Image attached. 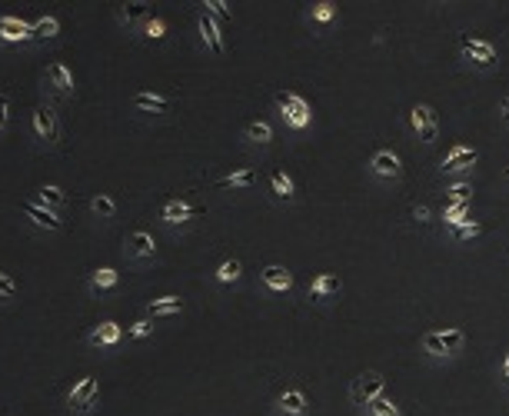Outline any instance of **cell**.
Listing matches in <instances>:
<instances>
[{"mask_svg": "<svg viewBox=\"0 0 509 416\" xmlns=\"http://www.w3.org/2000/svg\"><path fill=\"white\" fill-rule=\"evenodd\" d=\"M476 160H479V150L476 147H452L446 157H443V164H439V170L443 173H463L476 167Z\"/></svg>", "mask_w": 509, "mask_h": 416, "instance_id": "52a82bcc", "label": "cell"}, {"mask_svg": "<svg viewBox=\"0 0 509 416\" xmlns=\"http://www.w3.org/2000/svg\"><path fill=\"white\" fill-rule=\"evenodd\" d=\"M97 397H100V386H97V379L94 377H83L74 386V390L67 393V406H70L74 413H87V410H90V406L97 403Z\"/></svg>", "mask_w": 509, "mask_h": 416, "instance_id": "8992f818", "label": "cell"}, {"mask_svg": "<svg viewBox=\"0 0 509 416\" xmlns=\"http://www.w3.org/2000/svg\"><path fill=\"white\" fill-rule=\"evenodd\" d=\"M150 333H153V323L150 320H137L130 330H127V337H130V340H143V337H150Z\"/></svg>", "mask_w": 509, "mask_h": 416, "instance_id": "74e56055", "label": "cell"}, {"mask_svg": "<svg viewBox=\"0 0 509 416\" xmlns=\"http://www.w3.org/2000/svg\"><path fill=\"white\" fill-rule=\"evenodd\" d=\"M337 17V3H330V0H323V3H317L313 10H310V20H317V23H326V20Z\"/></svg>", "mask_w": 509, "mask_h": 416, "instance_id": "d590c367", "label": "cell"}, {"mask_svg": "<svg viewBox=\"0 0 509 416\" xmlns=\"http://www.w3.org/2000/svg\"><path fill=\"white\" fill-rule=\"evenodd\" d=\"M503 177H506V180H509V167H506V173H503Z\"/></svg>", "mask_w": 509, "mask_h": 416, "instance_id": "ee69618b", "label": "cell"}, {"mask_svg": "<svg viewBox=\"0 0 509 416\" xmlns=\"http://www.w3.org/2000/svg\"><path fill=\"white\" fill-rule=\"evenodd\" d=\"M14 293H17V284H14L7 273H0V300H10Z\"/></svg>", "mask_w": 509, "mask_h": 416, "instance_id": "f35d334b", "label": "cell"}, {"mask_svg": "<svg viewBox=\"0 0 509 416\" xmlns=\"http://www.w3.org/2000/svg\"><path fill=\"white\" fill-rule=\"evenodd\" d=\"M90 210H94L97 217L110 220L113 213H117V204H113V197H107V193H97L94 200H90Z\"/></svg>", "mask_w": 509, "mask_h": 416, "instance_id": "d6a6232c", "label": "cell"}, {"mask_svg": "<svg viewBox=\"0 0 509 416\" xmlns=\"http://www.w3.org/2000/svg\"><path fill=\"white\" fill-rule=\"evenodd\" d=\"M183 310V300L180 297H160V300H153L147 306V317H173V313H180Z\"/></svg>", "mask_w": 509, "mask_h": 416, "instance_id": "cb8c5ba5", "label": "cell"}, {"mask_svg": "<svg viewBox=\"0 0 509 416\" xmlns=\"http://www.w3.org/2000/svg\"><path fill=\"white\" fill-rule=\"evenodd\" d=\"M306 393H303L300 386H290V390H283L280 397H277V410L283 416H306Z\"/></svg>", "mask_w": 509, "mask_h": 416, "instance_id": "4fadbf2b", "label": "cell"}, {"mask_svg": "<svg viewBox=\"0 0 509 416\" xmlns=\"http://www.w3.org/2000/svg\"><path fill=\"white\" fill-rule=\"evenodd\" d=\"M383 390H386V379H383V373H377V370H363L353 383H350V399H353V406H370L373 399L383 397Z\"/></svg>", "mask_w": 509, "mask_h": 416, "instance_id": "3957f363", "label": "cell"}, {"mask_svg": "<svg viewBox=\"0 0 509 416\" xmlns=\"http://www.w3.org/2000/svg\"><path fill=\"white\" fill-rule=\"evenodd\" d=\"M34 130H37L40 140H47V143H57L60 140V123H57V114L54 107H37L34 110Z\"/></svg>", "mask_w": 509, "mask_h": 416, "instance_id": "ba28073f", "label": "cell"}, {"mask_svg": "<svg viewBox=\"0 0 509 416\" xmlns=\"http://www.w3.org/2000/svg\"><path fill=\"white\" fill-rule=\"evenodd\" d=\"M270 193L280 200V204H293L297 200V184L286 170H273L270 173Z\"/></svg>", "mask_w": 509, "mask_h": 416, "instance_id": "9a60e30c", "label": "cell"}, {"mask_svg": "<svg viewBox=\"0 0 509 416\" xmlns=\"http://www.w3.org/2000/svg\"><path fill=\"white\" fill-rule=\"evenodd\" d=\"M366 416H403V413H399V406H396L393 399L379 397V399H373V403L366 406Z\"/></svg>", "mask_w": 509, "mask_h": 416, "instance_id": "4dcf8cb0", "label": "cell"}, {"mask_svg": "<svg viewBox=\"0 0 509 416\" xmlns=\"http://www.w3.org/2000/svg\"><path fill=\"white\" fill-rule=\"evenodd\" d=\"M147 20H150V3H143V0H133V3L120 7V23L123 27H137V23H147Z\"/></svg>", "mask_w": 509, "mask_h": 416, "instance_id": "44dd1931", "label": "cell"}, {"mask_svg": "<svg viewBox=\"0 0 509 416\" xmlns=\"http://www.w3.org/2000/svg\"><path fill=\"white\" fill-rule=\"evenodd\" d=\"M260 280H263L266 290H273V293H290L293 290V273L280 264H270L260 270Z\"/></svg>", "mask_w": 509, "mask_h": 416, "instance_id": "7c38bea8", "label": "cell"}, {"mask_svg": "<svg viewBox=\"0 0 509 416\" xmlns=\"http://www.w3.org/2000/svg\"><path fill=\"white\" fill-rule=\"evenodd\" d=\"M57 30H60V23H57V17H40L37 23H30V37H43V40H50V37H57Z\"/></svg>", "mask_w": 509, "mask_h": 416, "instance_id": "f546056e", "label": "cell"}, {"mask_svg": "<svg viewBox=\"0 0 509 416\" xmlns=\"http://www.w3.org/2000/svg\"><path fill=\"white\" fill-rule=\"evenodd\" d=\"M339 290H343V280H339L337 273H320L310 284V300L326 303V300H333V297H339Z\"/></svg>", "mask_w": 509, "mask_h": 416, "instance_id": "9c48e42d", "label": "cell"}, {"mask_svg": "<svg viewBox=\"0 0 509 416\" xmlns=\"http://www.w3.org/2000/svg\"><path fill=\"white\" fill-rule=\"evenodd\" d=\"M0 127H3V123H0Z\"/></svg>", "mask_w": 509, "mask_h": 416, "instance_id": "f6af8a7d", "label": "cell"}, {"mask_svg": "<svg viewBox=\"0 0 509 416\" xmlns=\"http://www.w3.org/2000/svg\"><path fill=\"white\" fill-rule=\"evenodd\" d=\"M240 273H243V264H240V260H223V264L217 266V280H220V284H237Z\"/></svg>", "mask_w": 509, "mask_h": 416, "instance_id": "f1b7e54d", "label": "cell"}, {"mask_svg": "<svg viewBox=\"0 0 509 416\" xmlns=\"http://www.w3.org/2000/svg\"><path fill=\"white\" fill-rule=\"evenodd\" d=\"M203 10H207V14H210L213 20H217V23H226V20H233V10L226 7L223 0H207V3H203Z\"/></svg>", "mask_w": 509, "mask_h": 416, "instance_id": "e575fe53", "label": "cell"}, {"mask_svg": "<svg viewBox=\"0 0 509 416\" xmlns=\"http://www.w3.org/2000/svg\"><path fill=\"white\" fill-rule=\"evenodd\" d=\"M47 83L54 87L57 94H74V74H70V67L60 63V60H54V63L47 67Z\"/></svg>", "mask_w": 509, "mask_h": 416, "instance_id": "2e32d148", "label": "cell"}, {"mask_svg": "<svg viewBox=\"0 0 509 416\" xmlns=\"http://www.w3.org/2000/svg\"><path fill=\"white\" fill-rule=\"evenodd\" d=\"M117 280H120V273H117L113 266H100V270H94V277H90V290H94V293L113 290V286H117Z\"/></svg>", "mask_w": 509, "mask_h": 416, "instance_id": "d4e9b609", "label": "cell"}, {"mask_svg": "<svg viewBox=\"0 0 509 416\" xmlns=\"http://www.w3.org/2000/svg\"><path fill=\"white\" fill-rule=\"evenodd\" d=\"M456 204H472L470 184H452V187H446V207H456Z\"/></svg>", "mask_w": 509, "mask_h": 416, "instance_id": "83f0119b", "label": "cell"}, {"mask_svg": "<svg viewBox=\"0 0 509 416\" xmlns=\"http://www.w3.org/2000/svg\"><path fill=\"white\" fill-rule=\"evenodd\" d=\"M123 340V330H120V323L113 320H103L100 326H97L94 333L87 337V343L90 346H100V350H107V346H117V343Z\"/></svg>", "mask_w": 509, "mask_h": 416, "instance_id": "5bb4252c", "label": "cell"}, {"mask_svg": "<svg viewBox=\"0 0 509 416\" xmlns=\"http://www.w3.org/2000/svg\"><path fill=\"white\" fill-rule=\"evenodd\" d=\"M253 184H257V170H253V167H240V170L226 173L217 187L220 190H250Z\"/></svg>", "mask_w": 509, "mask_h": 416, "instance_id": "7402d4cb", "label": "cell"}, {"mask_svg": "<svg viewBox=\"0 0 509 416\" xmlns=\"http://www.w3.org/2000/svg\"><path fill=\"white\" fill-rule=\"evenodd\" d=\"M273 100H277V107H280V114H283V120H286L290 130H306V127H310L313 114H310V103H306L300 94H293V90H277Z\"/></svg>", "mask_w": 509, "mask_h": 416, "instance_id": "6da1fadb", "label": "cell"}, {"mask_svg": "<svg viewBox=\"0 0 509 416\" xmlns=\"http://www.w3.org/2000/svg\"><path fill=\"white\" fill-rule=\"evenodd\" d=\"M130 103L140 114H157V117H163L173 110V103H170L167 97H157V94H133Z\"/></svg>", "mask_w": 509, "mask_h": 416, "instance_id": "ac0fdd59", "label": "cell"}, {"mask_svg": "<svg viewBox=\"0 0 509 416\" xmlns=\"http://www.w3.org/2000/svg\"><path fill=\"white\" fill-rule=\"evenodd\" d=\"M197 217H203V207H190L183 200H167L160 207V220L163 224H187V220H197Z\"/></svg>", "mask_w": 509, "mask_h": 416, "instance_id": "30bf717a", "label": "cell"}, {"mask_svg": "<svg viewBox=\"0 0 509 416\" xmlns=\"http://www.w3.org/2000/svg\"><path fill=\"white\" fill-rule=\"evenodd\" d=\"M63 200H67V197H63V190H60V187H50V184H43V187H40V200H37V207L60 210V207H63Z\"/></svg>", "mask_w": 509, "mask_h": 416, "instance_id": "4316f807", "label": "cell"}, {"mask_svg": "<svg viewBox=\"0 0 509 416\" xmlns=\"http://www.w3.org/2000/svg\"><path fill=\"white\" fill-rule=\"evenodd\" d=\"M410 127H413V133L423 143H433L439 137V117H436V110L430 103H416L410 110Z\"/></svg>", "mask_w": 509, "mask_h": 416, "instance_id": "277c9868", "label": "cell"}, {"mask_svg": "<svg viewBox=\"0 0 509 416\" xmlns=\"http://www.w3.org/2000/svg\"><path fill=\"white\" fill-rule=\"evenodd\" d=\"M7 110H10V103H7V97L0 94V123H7V117H10Z\"/></svg>", "mask_w": 509, "mask_h": 416, "instance_id": "ab89813d", "label": "cell"}, {"mask_svg": "<svg viewBox=\"0 0 509 416\" xmlns=\"http://www.w3.org/2000/svg\"><path fill=\"white\" fill-rule=\"evenodd\" d=\"M127 250H130L133 257H140V260L157 257V244H153V237L147 230H133L130 237H127Z\"/></svg>", "mask_w": 509, "mask_h": 416, "instance_id": "ffe728a7", "label": "cell"}, {"mask_svg": "<svg viewBox=\"0 0 509 416\" xmlns=\"http://www.w3.org/2000/svg\"><path fill=\"white\" fill-rule=\"evenodd\" d=\"M23 213L37 224V227H43V230H50V233H60L63 230V220L57 217L54 210H47V207H37V204H23Z\"/></svg>", "mask_w": 509, "mask_h": 416, "instance_id": "e0dca14e", "label": "cell"}, {"mask_svg": "<svg viewBox=\"0 0 509 416\" xmlns=\"http://www.w3.org/2000/svg\"><path fill=\"white\" fill-rule=\"evenodd\" d=\"M243 137L257 147H266V143H273V127H270V120H253V123H246Z\"/></svg>", "mask_w": 509, "mask_h": 416, "instance_id": "603a6c76", "label": "cell"}, {"mask_svg": "<svg viewBox=\"0 0 509 416\" xmlns=\"http://www.w3.org/2000/svg\"><path fill=\"white\" fill-rule=\"evenodd\" d=\"M200 37H203V43H207V50L213 54V57H223V34H220V23L210 17L207 10H200Z\"/></svg>", "mask_w": 509, "mask_h": 416, "instance_id": "8fae6325", "label": "cell"}, {"mask_svg": "<svg viewBox=\"0 0 509 416\" xmlns=\"http://www.w3.org/2000/svg\"><path fill=\"white\" fill-rule=\"evenodd\" d=\"M423 350H426V353H430V357H436V359H443V357H450V353H446V346H443V337H439V333H423Z\"/></svg>", "mask_w": 509, "mask_h": 416, "instance_id": "1f68e13d", "label": "cell"}, {"mask_svg": "<svg viewBox=\"0 0 509 416\" xmlns=\"http://www.w3.org/2000/svg\"><path fill=\"white\" fill-rule=\"evenodd\" d=\"M456 47H459L463 60H470L472 67H479V70H490V67L499 63V50L492 47L490 40H483V37H470V34H463V37L456 40Z\"/></svg>", "mask_w": 509, "mask_h": 416, "instance_id": "7a4b0ae2", "label": "cell"}, {"mask_svg": "<svg viewBox=\"0 0 509 416\" xmlns=\"http://www.w3.org/2000/svg\"><path fill=\"white\" fill-rule=\"evenodd\" d=\"M0 40H3V43L30 40V23H23V20H17V17H0Z\"/></svg>", "mask_w": 509, "mask_h": 416, "instance_id": "d6986e66", "label": "cell"}, {"mask_svg": "<svg viewBox=\"0 0 509 416\" xmlns=\"http://www.w3.org/2000/svg\"><path fill=\"white\" fill-rule=\"evenodd\" d=\"M413 217L419 220V224H426V220H430V207H416V210H413Z\"/></svg>", "mask_w": 509, "mask_h": 416, "instance_id": "60d3db41", "label": "cell"}, {"mask_svg": "<svg viewBox=\"0 0 509 416\" xmlns=\"http://www.w3.org/2000/svg\"><path fill=\"white\" fill-rule=\"evenodd\" d=\"M503 377H506V383H509V350H506V357H503Z\"/></svg>", "mask_w": 509, "mask_h": 416, "instance_id": "7bdbcfd3", "label": "cell"}, {"mask_svg": "<svg viewBox=\"0 0 509 416\" xmlns=\"http://www.w3.org/2000/svg\"><path fill=\"white\" fill-rule=\"evenodd\" d=\"M479 233H483V224H476V220H466V224L452 227V240H456V244H463V240H472V237H479Z\"/></svg>", "mask_w": 509, "mask_h": 416, "instance_id": "836d02e7", "label": "cell"}, {"mask_svg": "<svg viewBox=\"0 0 509 416\" xmlns=\"http://www.w3.org/2000/svg\"><path fill=\"white\" fill-rule=\"evenodd\" d=\"M143 34H147L150 40H160L163 34H167V23H163L160 17H150L147 23H143Z\"/></svg>", "mask_w": 509, "mask_h": 416, "instance_id": "8d00e7d4", "label": "cell"}, {"mask_svg": "<svg viewBox=\"0 0 509 416\" xmlns=\"http://www.w3.org/2000/svg\"><path fill=\"white\" fill-rule=\"evenodd\" d=\"M370 173L377 177L379 184H396L403 177V160L393 150H377L370 160Z\"/></svg>", "mask_w": 509, "mask_h": 416, "instance_id": "5b68a950", "label": "cell"}, {"mask_svg": "<svg viewBox=\"0 0 509 416\" xmlns=\"http://www.w3.org/2000/svg\"><path fill=\"white\" fill-rule=\"evenodd\" d=\"M499 114H503V120H506V123H509V97H506V100H503V103H499Z\"/></svg>", "mask_w": 509, "mask_h": 416, "instance_id": "b9f144b4", "label": "cell"}, {"mask_svg": "<svg viewBox=\"0 0 509 416\" xmlns=\"http://www.w3.org/2000/svg\"><path fill=\"white\" fill-rule=\"evenodd\" d=\"M439 337H443V346H446V353L456 357L463 346H466V330H459V326H446V330H439Z\"/></svg>", "mask_w": 509, "mask_h": 416, "instance_id": "484cf974", "label": "cell"}]
</instances>
